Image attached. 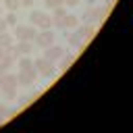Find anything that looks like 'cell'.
Masks as SVG:
<instances>
[{
	"instance_id": "cell-18",
	"label": "cell",
	"mask_w": 133,
	"mask_h": 133,
	"mask_svg": "<svg viewBox=\"0 0 133 133\" xmlns=\"http://www.w3.org/2000/svg\"><path fill=\"white\" fill-rule=\"evenodd\" d=\"M4 6H6L8 10H17V8L21 6V0H4Z\"/></svg>"
},
{
	"instance_id": "cell-16",
	"label": "cell",
	"mask_w": 133,
	"mask_h": 133,
	"mask_svg": "<svg viewBox=\"0 0 133 133\" xmlns=\"http://www.w3.org/2000/svg\"><path fill=\"white\" fill-rule=\"evenodd\" d=\"M69 44H71V46H81V48H83V42H81V37H79L77 33H69Z\"/></svg>"
},
{
	"instance_id": "cell-8",
	"label": "cell",
	"mask_w": 133,
	"mask_h": 133,
	"mask_svg": "<svg viewBox=\"0 0 133 133\" xmlns=\"http://www.w3.org/2000/svg\"><path fill=\"white\" fill-rule=\"evenodd\" d=\"M35 77H37L35 69H29V71H19V73H17V81H19L21 85H31V83L35 81Z\"/></svg>"
},
{
	"instance_id": "cell-3",
	"label": "cell",
	"mask_w": 133,
	"mask_h": 133,
	"mask_svg": "<svg viewBox=\"0 0 133 133\" xmlns=\"http://www.w3.org/2000/svg\"><path fill=\"white\" fill-rule=\"evenodd\" d=\"M33 69H35L37 75H42V77H46V79L54 75V62L48 60V58H44V56H39V58L33 60Z\"/></svg>"
},
{
	"instance_id": "cell-6",
	"label": "cell",
	"mask_w": 133,
	"mask_h": 133,
	"mask_svg": "<svg viewBox=\"0 0 133 133\" xmlns=\"http://www.w3.org/2000/svg\"><path fill=\"white\" fill-rule=\"evenodd\" d=\"M106 12H108V6H96V8H89L85 15H83V21L85 23H100L104 17H106Z\"/></svg>"
},
{
	"instance_id": "cell-21",
	"label": "cell",
	"mask_w": 133,
	"mask_h": 133,
	"mask_svg": "<svg viewBox=\"0 0 133 133\" xmlns=\"http://www.w3.org/2000/svg\"><path fill=\"white\" fill-rule=\"evenodd\" d=\"M6 27H8V25H6V21H4V19H0V33H2V31H6Z\"/></svg>"
},
{
	"instance_id": "cell-13",
	"label": "cell",
	"mask_w": 133,
	"mask_h": 133,
	"mask_svg": "<svg viewBox=\"0 0 133 133\" xmlns=\"http://www.w3.org/2000/svg\"><path fill=\"white\" fill-rule=\"evenodd\" d=\"M33 69V60L29 56H19V71H29Z\"/></svg>"
},
{
	"instance_id": "cell-15",
	"label": "cell",
	"mask_w": 133,
	"mask_h": 133,
	"mask_svg": "<svg viewBox=\"0 0 133 133\" xmlns=\"http://www.w3.org/2000/svg\"><path fill=\"white\" fill-rule=\"evenodd\" d=\"M4 21H6L8 27H15V25H17V15H15V10H8V15L4 17Z\"/></svg>"
},
{
	"instance_id": "cell-4",
	"label": "cell",
	"mask_w": 133,
	"mask_h": 133,
	"mask_svg": "<svg viewBox=\"0 0 133 133\" xmlns=\"http://www.w3.org/2000/svg\"><path fill=\"white\" fill-rule=\"evenodd\" d=\"M52 25H56V27H60V29H75V27L79 25V17H77V15H66V12H64L62 17L54 19Z\"/></svg>"
},
{
	"instance_id": "cell-12",
	"label": "cell",
	"mask_w": 133,
	"mask_h": 133,
	"mask_svg": "<svg viewBox=\"0 0 133 133\" xmlns=\"http://www.w3.org/2000/svg\"><path fill=\"white\" fill-rule=\"evenodd\" d=\"M58 60H60V62H58V69H60V71H66V69H71V64L75 62V54H62Z\"/></svg>"
},
{
	"instance_id": "cell-11",
	"label": "cell",
	"mask_w": 133,
	"mask_h": 133,
	"mask_svg": "<svg viewBox=\"0 0 133 133\" xmlns=\"http://www.w3.org/2000/svg\"><path fill=\"white\" fill-rule=\"evenodd\" d=\"M8 87H17V75L2 73L0 75V89H8Z\"/></svg>"
},
{
	"instance_id": "cell-22",
	"label": "cell",
	"mask_w": 133,
	"mask_h": 133,
	"mask_svg": "<svg viewBox=\"0 0 133 133\" xmlns=\"http://www.w3.org/2000/svg\"><path fill=\"white\" fill-rule=\"evenodd\" d=\"M0 125H2V116H0Z\"/></svg>"
},
{
	"instance_id": "cell-17",
	"label": "cell",
	"mask_w": 133,
	"mask_h": 133,
	"mask_svg": "<svg viewBox=\"0 0 133 133\" xmlns=\"http://www.w3.org/2000/svg\"><path fill=\"white\" fill-rule=\"evenodd\" d=\"M44 4H46V8H58V6H64L62 4V0H44Z\"/></svg>"
},
{
	"instance_id": "cell-10",
	"label": "cell",
	"mask_w": 133,
	"mask_h": 133,
	"mask_svg": "<svg viewBox=\"0 0 133 133\" xmlns=\"http://www.w3.org/2000/svg\"><path fill=\"white\" fill-rule=\"evenodd\" d=\"M94 31H96L94 25L85 23V25H77V31H75V33L81 37V42H85V39H91V37H94Z\"/></svg>"
},
{
	"instance_id": "cell-5",
	"label": "cell",
	"mask_w": 133,
	"mask_h": 133,
	"mask_svg": "<svg viewBox=\"0 0 133 133\" xmlns=\"http://www.w3.org/2000/svg\"><path fill=\"white\" fill-rule=\"evenodd\" d=\"M33 44L39 46V48H48L50 44H54V33H52V29H39V31L35 33V37H33Z\"/></svg>"
},
{
	"instance_id": "cell-20",
	"label": "cell",
	"mask_w": 133,
	"mask_h": 133,
	"mask_svg": "<svg viewBox=\"0 0 133 133\" xmlns=\"http://www.w3.org/2000/svg\"><path fill=\"white\" fill-rule=\"evenodd\" d=\"M35 0H21V6H33Z\"/></svg>"
},
{
	"instance_id": "cell-2",
	"label": "cell",
	"mask_w": 133,
	"mask_h": 133,
	"mask_svg": "<svg viewBox=\"0 0 133 133\" xmlns=\"http://www.w3.org/2000/svg\"><path fill=\"white\" fill-rule=\"evenodd\" d=\"M37 29L29 23V25H15V33L12 37H17V42H33Z\"/></svg>"
},
{
	"instance_id": "cell-9",
	"label": "cell",
	"mask_w": 133,
	"mask_h": 133,
	"mask_svg": "<svg viewBox=\"0 0 133 133\" xmlns=\"http://www.w3.org/2000/svg\"><path fill=\"white\" fill-rule=\"evenodd\" d=\"M64 54V48H60V46H54V44H50L48 48H46V52H44V58H48V60H58L60 56Z\"/></svg>"
},
{
	"instance_id": "cell-7",
	"label": "cell",
	"mask_w": 133,
	"mask_h": 133,
	"mask_svg": "<svg viewBox=\"0 0 133 133\" xmlns=\"http://www.w3.org/2000/svg\"><path fill=\"white\" fill-rule=\"evenodd\" d=\"M10 50L12 56H29L33 50V42H19L17 46H10Z\"/></svg>"
},
{
	"instance_id": "cell-1",
	"label": "cell",
	"mask_w": 133,
	"mask_h": 133,
	"mask_svg": "<svg viewBox=\"0 0 133 133\" xmlns=\"http://www.w3.org/2000/svg\"><path fill=\"white\" fill-rule=\"evenodd\" d=\"M29 23L35 29H50L52 27V17L44 10H31L29 12Z\"/></svg>"
},
{
	"instance_id": "cell-14",
	"label": "cell",
	"mask_w": 133,
	"mask_h": 133,
	"mask_svg": "<svg viewBox=\"0 0 133 133\" xmlns=\"http://www.w3.org/2000/svg\"><path fill=\"white\" fill-rule=\"evenodd\" d=\"M12 39H15V37H12L10 33H4V31H2V33H0V48H10V46H12Z\"/></svg>"
},
{
	"instance_id": "cell-19",
	"label": "cell",
	"mask_w": 133,
	"mask_h": 133,
	"mask_svg": "<svg viewBox=\"0 0 133 133\" xmlns=\"http://www.w3.org/2000/svg\"><path fill=\"white\" fill-rule=\"evenodd\" d=\"M79 2H81V0H62V4H64V6H77Z\"/></svg>"
}]
</instances>
